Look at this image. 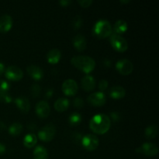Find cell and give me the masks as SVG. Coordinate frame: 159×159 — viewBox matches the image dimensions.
I'll list each match as a JSON object with an SVG mask.
<instances>
[{
	"mask_svg": "<svg viewBox=\"0 0 159 159\" xmlns=\"http://www.w3.org/2000/svg\"><path fill=\"white\" fill-rule=\"evenodd\" d=\"M111 120L107 115L103 113L95 115L89 122V127L93 132L97 134H104L110 128Z\"/></svg>",
	"mask_w": 159,
	"mask_h": 159,
	"instance_id": "6da1fadb",
	"label": "cell"
},
{
	"mask_svg": "<svg viewBox=\"0 0 159 159\" xmlns=\"http://www.w3.org/2000/svg\"><path fill=\"white\" fill-rule=\"evenodd\" d=\"M71 62L76 68L83 72L90 73L96 67V61L93 57L87 55H76L71 59Z\"/></svg>",
	"mask_w": 159,
	"mask_h": 159,
	"instance_id": "7a4b0ae2",
	"label": "cell"
},
{
	"mask_svg": "<svg viewBox=\"0 0 159 159\" xmlns=\"http://www.w3.org/2000/svg\"><path fill=\"white\" fill-rule=\"evenodd\" d=\"M113 27L111 23L107 20H99L93 27V34L99 38H106L111 35Z\"/></svg>",
	"mask_w": 159,
	"mask_h": 159,
	"instance_id": "3957f363",
	"label": "cell"
},
{
	"mask_svg": "<svg viewBox=\"0 0 159 159\" xmlns=\"http://www.w3.org/2000/svg\"><path fill=\"white\" fill-rule=\"evenodd\" d=\"M110 43L112 47L119 52H124L128 48V43L127 40L122 37L116 34H113L110 38Z\"/></svg>",
	"mask_w": 159,
	"mask_h": 159,
	"instance_id": "277c9868",
	"label": "cell"
},
{
	"mask_svg": "<svg viewBox=\"0 0 159 159\" xmlns=\"http://www.w3.org/2000/svg\"><path fill=\"white\" fill-rule=\"evenodd\" d=\"M56 134V127L50 124L42 127L38 131V138L40 141L49 142L54 139Z\"/></svg>",
	"mask_w": 159,
	"mask_h": 159,
	"instance_id": "5b68a950",
	"label": "cell"
},
{
	"mask_svg": "<svg viewBox=\"0 0 159 159\" xmlns=\"http://www.w3.org/2000/svg\"><path fill=\"white\" fill-rule=\"evenodd\" d=\"M81 142L85 149L92 152V151L96 150L99 146V138L96 135L89 134L82 137Z\"/></svg>",
	"mask_w": 159,
	"mask_h": 159,
	"instance_id": "8992f818",
	"label": "cell"
},
{
	"mask_svg": "<svg viewBox=\"0 0 159 159\" xmlns=\"http://www.w3.org/2000/svg\"><path fill=\"white\" fill-rule=\"evenodd\" d=\"M116 69L123 75H128L133 71L134 65L128 59H120L116 63Z\"/></svg>",
	"mask_w": 159,
	"mask_h": 159,
	"instance_id": "52a82bcc",
	"label": "cell"
},
{
	"mask_svg": "<svg viewBox=\"0 0 159 159\" xmlns=\"http://www.w3.org/2000/svg\"><path fill=\"white\" fill-rule=\"evenodd\" d=\"M5 75L10 81H20L23 79V72L22 69L19 67L12 65L9 66L5 70Z\"/></svg>",
	"mask_w": 159,
	"mask_h": 159,
	"instance_id": "ba28073f",
	"label": "cell"
},
{
	"mask_svg": "<svg viewBox=\"0 0 159 159\" xmlns=\"http://www.w3.org/2000/svg\"><path fill=\"white\" fill-rule=\"evenodd\" d=\"M61 89L63 93L66 96H72L77 93L78 90H79V86H78L76 81H75L74 79H68L63 82Z\"/></svg>",
	"mask_w": 159,
	"mask_h": 159,
	"instance_id": "9c48e42d",
	"label": "cell"
},
{
	"mask_svg": "<svg viewBox=\"0 0 159 159\" xmlns=\"http://www.w3.org/2000/svg\"><path fill=\"white\" fill-rule=\"evenodd\" d=\"M87 101L95 107H102L107 102V96L102 92H96L90 94L87 98Z\"/></svg>",
	"mask_w": 159,
	"mask_h": 159,
	"instance_id": "30bf717a",
	"label": "cell"
},
{
	"mask_svg": "<svg viewBox=\"0 0 159 159\" xmlns=\"http://www.w3.org/2000/svg\"><path fill=\"white\" fill-rule=\"evenodd\" d=\"M36 113L40 118H46L51 113V107L49 103L45 100L39 101L36 105Z\"/></svg>",
	"mask_w": 159,
	"mask_h": 159,
	"instance_id": "8fae6325",
	"label": "cell"
},
{
	"mask_svg": "<svg viewBox=\"0 0 159 159\" xmlns=\"http://www.w3.org/2000/svg\"><path fill=\"white\" fill-rule=\"evenodd\" d=\"M141 152L147 156H155L158 153V148L156 144L151 142H145L141 145Z\"/></svg>",
	"mask_w": 159,
	"mask_h": 159,
	"instance_id": "7c38bea8",
	"label": "cell"
},
{
	"mask_svg": "<svg viewBox=\"0 0 159 159\" xmlns=\"http://www.w3.org/2000/svg\"><path fill=\"white\" fill-rule=\"evenodd\" d=\"M27 73L34 80H40L43 77V71L41 68L37 65H31L26 68Z\"/></svg>",
	"mask_w": 159,
	"mask_h": 159,
	"instance_id": "4fadbf2b",
	"label": "cell"
},
{
	"mask_svg": "<svg viewBox=\"0 0 159 159\" xmlns=\"http://www.w3.org/2000/svg\"><path fill=\"white\" fill-rule=\"evenodd\" d=\"M81 84H82V87L83 88V89L87 92L94 89L96 85L95 79L90 75H86L84 76L81 81Z\"/></svg>",
	"mask_w": 159,
	"mask_h": 159,
	"instance_id": "5bb4252c",
	"label": "cell"
},
{
	"mask_svg": "<svg viewBox=\"0 0 159 159\" xmlns=\"http://www.w3.org/2000/svg\"><path fill=\"white\" fill-rule=\"evenodd\" d=\"M12 18L11 16L2 15L0 17V32L6 33L12 28Z\"/></svg>",
	"mask_w": 159,
	"mask_h": 159,
	"instance_id": "9a60e30c",
	"label": "cell"
},
{
	"mask_svg": "<svg viewBox=\"0 0 159 159\" xmlns=\"http://www.w3.org/2000/svg\"><path fill=\"white\" fill-rule=\"evenodd\" d=\"M72 43L75 49L79 51H83L86 48V39L82 34H77L72 39Z\"/></svg>",
	"mask_w": 159,
	"mask_h": 159,
	"instance_id": "2e32d148",
	"label": "cell"
},
{
	"mask_svg": "<svg viewBox=\"0 0 159 159\" xmlns=\"http://www.w3.org/2000/svg\"><path fill=\"white\" fill-rule=\"evenodd\" d=\"M16 105L23 113H27L30 110V102L26 96H19L14 100Z\"/></svg>",
	"mask_w": 159,
	"mask_h": 159,
	"instance_id": "e0dca14e",
	"label": "cell"
},
{
	"mask_svg": "<svg viewBox=\"0 0 159 159\" xmlns=\"http://www.w3.org/2000/svg\"><path fill=\"white\" fill-rule=\"evenodd\" d=\"M61 52L57 48H53L50 50L47 54V60L52 65L58 63L59 61L61 60Z\"/></svg>",
	"mask_w": 159,
	"mask_h": 159,
	"instance_id": "ac0fdd59",
	"label": "cell"
},
{
	"mask_svg": "<svg viewBox=\"0 0 159 159\" xmlns=\"http://www.w3.org/2000/svg\"><path fill=\"white\" fill-rule=\"evenodd\" d=\"M126 95V90L124 87L120 86V85H116V86H113L110 89V97L115 99H122Z\"/></svg>",
	"mask_w": 159,
	"mask_h": 159,
	"instance_id": "d6986e66",
	"label": "cell"
},
{
	"mask_svg": "<svg viewBox=\"0 0 159 159\" xmlns=\"http://www.w3.org/2000/svg\"><path fill=\"white\" fill-rule=\"evenodd\" d=\"M69 104V100L68 99H66V98H59L54 102V108L57 111L62 113V112H65V110H68Z\"/></svg>",
	"mask_w": 159,
	"mask_h": 159,
	"instance_id": "ffe728a7",
	"label": "cell"
},
{
	"mask_svg": "<svg viewBox=\"0 0 159 159\" xmlns=\"http://www.w3.org/2000/svg\"><path fill=\"white\" fill-rule=\"evenodd\" d=\"M127 29H128V24L124 20H117L113 26V30H114L115 34H119V35L125 33Z\"/></svg>",
	"mask_w": 159,
	"mask_h": 159,
	"instance_id": "44dd1931",
	"label": "cell"
},
{
	"mask_svg": "<svg viewBox=\"0 0 159 159\" xmlns=\"http://www.w3.org/2000/svg\"><path fill=\"white\" fill-rule=\"evenodd\" d=\"M23 142L25 147L28 148H31L34 147L35 144H37V138L36 134L33 133H30L24 137Z\"/></svg>",
	"mask_w": 159,
	"mask_h": 159,
	"instance_id": "7402d4cb",
	"label": "cell"
},
{
	"mask_svg": "<svg viewBox=\"0 0 159 159\" xmlns=\"http://www.w3.org/2000/svg\"><path fill=\"white\" fill-rule=\"evenodd\" d=\"M34 159H48V151L43 146H37L34 150Z\"/></svg>",
	"mask_w": 159,
	"mask_h": 159,
	"instance_id": "603a6c76",
	"label": "cell"
},
{
	"mask_svg": "<svg viewBox=\"0 0 159 159\" xmlns=\"http://www.w3.org/2000/svg\"><path fill=\"white\" fill-rule=\"evenodd\" d=\"M23 131V125L20 123H13L9 127V133L12 136H18Z\"/></svg>",
	"mask_w": 159,
	"mask_h": 159,
	"instance_id": "cb8c5ba5",
	"label": "cell"
},
{
	"mask_svg": "<svg viewBox=\"0 0 159 159\" xmlns=\"http://www.w3.org/2000/svg\"><path fill=\"white\" fill-rule=\"evenodd\" d=\"M144 134H145L146 138L148 139H153L158 135V127L154 124L148 126L145 128Z\"/></svg>",
	"mask_w": 159,
	"mask_h": 159,
	"instance_id": "d4e9b609",
	"label": "cell"
},
{
	"mask_svg": "<svg viewBox=\"0 0 159 159\" xmlns=\"http://www.w3.org/2000/svg\"><path fill=\"white\" fill-rule=\"evenodd\" d=\"M82 116L79 113H73L68 117V121L71 126H78L82 122Z\"/></svg>",
	"mask_w": 159,
	"mask_h": 159,
	"instance_id": "484cf974",
	"label": "cell"
},
{
	"mask_svg": "<svg viewBox=\"0 0 159 159\" xmlns=\"http://www.w3.org/2000/svg\"><path fill=\"white\" fill-rule=\"evenodd\" d=\"M82 25V18L80 16H76L72 20V26L74 29H79Z\"/></svg>",
	"mask_w": 159,
	"mask_h": 159,
	"instance_id": "4316f807",
	"label": "cell"
},
{
	"mask_svg": "<svg viewBox=\"0 0 159 159\" xmlns=\"http://www.w3.org/2000/svg\"><path fill=\"white\" fill-rule=\"evenodd\" d=\"M0 101L8 103V102H10L12 101V97L8 93L0 91Z\"/></svg>",
	"mask_w": 159,
	"mask_h": 159,
	"instance_id": "83f0119b",
	"label": "cell"
},
{
	"mask_svg": "<svg viewBox=\"0 0 159 159\" xmlns=\"http://www.w3.org/2000/svg\"><path fill=\"white\" fill-rule=\"evenodd\" d=\"M40 91H41V88L38 84H34L31 87V94L34 97H37L40 95Z\"/></svg>",
	"mask_w": 159,
	"mask_h": 159,
	"instance_id": "f1b7e54d",
	"label": "cell"
},
{
	"mask_svg": "<svg viewBox=\"0 0 159 159\" xmlns=\"http://www.w3.org/2000/svg\"><path fill=\"white\" fill-rule=\"evenodd\" d=\"M9 89H10V84H9V82L5 80L0 81V91L8 93Z\"/></svg>",
	"mask_w": 159,
	"mask_h": 159,
	"instance_id": "f546056e",
	"label": "cell"
},
{
	"mask_svg": "<svg viewBox=\"0 0 159 159\" xmlns=\"http://www.w3.org/2000/svg\"><path fill=\"white\" fill-rule=\"evenodd\" d=\"M73 105H74L75 107L76 108H82L84 106V100L81 97H77L73 100Z\"/></svg>",
	"mask_w": 159,
	"mask_h": 159,
	"instance_id": "4dcf8cb0",
	"label": "cell"
},
{
	"mask_svg": "<svg viewBox=\"0 0 159 159\" xmlns=\"http://www.w3.org/2000/svg\"><path fill=\"white\" fill-rule=\"evenodd\" d=\"M78 2H79V4L82 7L88 8L91 6L92 3H93V1H92V0H79Z\"/></svg>",
	"mask_w": 159,
	"mask_h": 159,
	"instance_id": "1f68e13d",
	"label": "cell"
},
{
	"mask_svg": "<svg viewBox=\"0 0 159 159\" xmlns=\"http://www.w3.org/2000/svg\"><path fill=\"white\" fill-rule=\"evenodd\" d=\"M108 87V82L106 79H102L99 82V89L101 91H104Z\"/></svg>",
	"mask_w": 159,
	"mask_h": 159,
	"instance_id": "d6a6232c",
	"label": "cell"
},
{
	"mask_svg": "<svg viewBox=\"0 0 159 159\" xmlns=\"http://www.w3.org/2000/svg\"><path fill=\"white\" fill-rule=\"evenodd\" d=\"M71 3V2L70 1V0H61V1H59V4L61 5V6H63V7H65V6H68Z\"/></svg>",
	"mask_w": 159,
	"mask_h": 159,
	"instance_id": "836d02e7",
	"label": "cell"
},
{
	"mask_svg": "<svg viewBox=\"0 0 159 159\" xmlns=\"http://www.w3.org/2000/svg\"><path fill=\"white\" fill-rule=\"evenodd\" d=\"M111 118H113V120H118L120 118V115L117 112H113L111 113Z\"/></svg>",
	"mask_w": 159,
	"mask_h": 159,
	"instance_id": "e575fe53",
	"label": "cell"
},
{
	"mask_svg": "<svg viewBox=\"0 0 159 159\" xmlns=\"http://www.w3.org/2000/svg\"><path fill=\"white\" fill-rule=\"evenodd\" d=\"M53 93H54V90H53V89H48V91L46 92V94H45V96H46L47 98H51V96H53Z\"/></svg>",
	"mask_w": 159,
	"mask_h": 159,
	"instance_id": "d590c367",
	"label": "cell"
},
{
	"mask_svg": "<svg viewBox=\"0 0 159 159\" xmlns=\"http://www.w3.org/2000/svg\"><path fill=\"white\" fill-rule=\"evenodd\" d=\"M6 145L3 144H2V143H0V155H3V154L6 152Z\"/></svg>",
	"mask_w": 159,
	"mask_h": 159,
	"instance_id": "8d00e7d4",
	"label": "cell"
},
{
	"mask_svg": "<svg viewBox=\"0 0 159 159\" xmlns=\"http://www.w3.org/2000/svg\"><path fill=\"white\" fill-rule=\"evenodd\" d=\"M6 70V67H5V65L2 63V62L0 61V75L2 74L3 72Z\"/></svg>",
	"mask_w": 159,
	"mask_h": 159,
	"instance_id": "74e56055",
	"label": "cell"
},
{
	"mask_svg": "<svg viewBox=\"0 0 159 159\" xmlns=\"http://www.w3.org/2000/svg\"><path fill=\"white\" fill-rule=\"evenodd\" d=\"M120 2L121 3H127V2H130V1H129V0H127V1H124V0H121Z\"/></svg>",
	"mask_w": 159,
	"mask_h": 159,
	"instance_id": "f35d334b",
	"label": "cell"
}]
</instances>
